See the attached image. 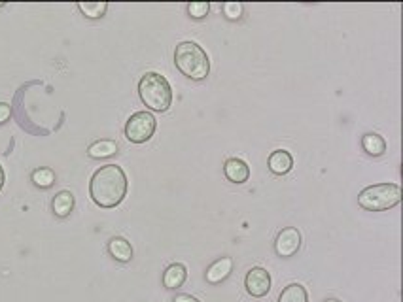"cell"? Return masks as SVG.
<instances>
[{
	"instance_id": "cell-17",
	"label": "cell",
	"mask_w": 403,
	"mask_h": 302,
	"mask_svg": "<svg viewBox=\"0 0 403 302\" xmlns=\"http://www.w3.org/2000/svg\"><path fill=\"white\" fill-rule=\"evenodd\" d=\"M78 10L87 19H100L108 10V2H78Z\"/></svg>"
},
{
	"instance_id": "cell-24",
	"label": "cell",
	"mask_w": 403,
	"mask_h": 302,
	"mask_svg": "<svg viewBox=\"0 0 403 302\" xmlns=\"http://www.w3.org/2000/svg\"><path fill=\"white\" fill-rule=\"evenodd\" d=\"M326 302H341V301H337V299H327Z\"/></svg>"
},
{
	"instance_id": "cell-8",
	"label": "cell",
	"mask_w": 403,
	"mask_h": 302,
	"mask_svg": "<svg viewBox=\"0 0 403 302\" xmlns=\"http://www.w3.org/2000/svg\"><path fill=\"white\" fill-rule=\"evenodd\" d=\"M224 174L231 183L241 185V183H246L250 178V166L246 165L243 159H228L226 165H224Z\"/></svg>"
},
{
	"instance_id": "cell-20",
	"label": "cell",
	"mask_w": 403,
	"mask_h": 302,
	"mask_svg": "<svg viewBox=\"0 0 403 302\" xmlns=\"http://www.w3.org/2000/svg\"><path fill=\"white\" fill-rule=\"evenodd\" d=\"M221 10H224V15L228 17L229 21H239L243 17L244 6L241 2H224Z\"/></svg>"
},
{
	"instance_id": "cell-13",
	"label": "cell",
	"mask_w": 403,
	"mask_h": 302,
	"mask_svg": "<svg viewBox=\"0 0 403 302\" xmlns=\"http://www.w3.org/2000/svg\"><path fill=\"white\" fill-rule=\"evenodd\" d=\"M52 210L57 218H69L70 211L74 210V195L70 191H59L52 200Z\"/></svg>"
},
{
	"instance_id": "cell-22",
	"label": "cell",
	"mask_w": 403,
	"mask_h": 302,
	"mask_svg": "<svg viewBox=\"0 0 403 302\" xmlns=\"http://www.w3.org/2000/svg\"><path fill=\"white\" fill-rule=\"evenodd\" d=\"M173 302H201V301L195 299V297H191V294L180 293V294H176L175 299H173Z\"/></svg>"
},
{
	"instance_id": "cell-21",
	"label": "cell",
	"mask_w": 403,
	"mask_h": 302,
	"mask_svg": "<svg viewBox=\"0 0 403 302\" xmlns=\"http://www.w3.org/2000/svg\"><path fill=\"white\" fill-rule=\"evenodd\" d=\"M10 113H12V108L6 102H0V125L6 123L10 119Z\"/></svg>"
},
{
	"instance_id": "cell-16",
	"label": "cell",
	"mask_w": 403,
	"mask_h": 302,
	"mask_svg": "<svg viewBox=\"0 0 403 302\" xmlns=\"http://www.w3.org/2000/svg\"><path fill=\"white\" fill-rule=\"evenodd\" d=\"M279 302H309V293L301 283H290L282 289Z\"/></svg>"
},
{
	"instance_id": "cell-7",
	"label": "cell",
	"mask_w": 403,
	"mask_h": 302,
	"mask_svg": "<svg viewBox=\"0 0 403 302\" xmlns=\"http://www.w3.org/2000/svg\"><path fill=\"white\" fill-rule=\"evenodd\" d=\"M299 248H301V233L297 231L296 226L282 229L276 236V240H274V251L282 259L294 257L299 251Z\"/></svg>"
},
{
	"instance_id": "cell-11",
	"label": "cell",
	"mask_w": 403,
	"mask_h": 302,
	"mask_svg": "<svg viewBox=\"0 0 403 302\" xmlns=\"http://www.w3.org/2000/svg\"><path fill=\"white\" fill-rule=\"evenodd\" d=\"M108 253L114 257L116 261H120V263H129L133 255H135L133 253V246L122 236H114L112 240L108 242Z\"/></svg>"
},
{
	"instance_id": "cell-23",
	"label": "cell",
	"mask_w": 403,
	"mask_h": 302,
	"mask_svg": "<svg viewBox=\"0 0 403 302\" xmlns=\"http://www.w3.org/2000/svg\"><path fill=\"white\" fill-rule=\"evenodd\" d=\"M4 181H6V176H4V168L0 166V191L4 187Z\"/></svg>"
},
{
	"instance_id": "cell-19",
	"label": "cell",
	"mask_w": 403,
	"mask_h": 302,
	"mask_svg": "<svg viewBox=\"0 0 403 302\" xmlns=\"http://www.w3.org/2000/svg\"><path fill=\"white\" fill-rule=\"evenodd\" d=\"M210 12V4L208 2H190L188 4V14H190L191 19H195V21H201V19H205L206 15Z\"/></svg>"
},
{
	"instance_id": "cell-2",
	"label": "cell",
	"mask_w": 403,
	"mask_h": 302,
	"mask_svg": "<svg viewBox=\"0 0 403 302\" xmlns=\"http://www.w3.org/2000/svg\"><path fill=\"white\" fill-rule=\"evenodd\" d=\"M138 97L142 104L152 112H167L173 104V89L165 76L157 72H146L138 82Z\"/></svg>"
},
{
	"instance_id": "cell-5",
	"label": "cell",
	"mask_w": 403,
	"mask_h": 302,
	"mask_svg": "<svg viewBox=\"0 0 403 302\" xmlns=\"http://www.w3.org/2000/svg\"><path fill=\"white\" fill-rule=\"evenodd\" d=\"M157 121L150 112H137L125 123V138L133 143H144L155 132Z\"/></svg>"
},
{
	"instance_id": "cell-18",
	"label": "cell",
	"mask_w": 403,
	"mask_h": 302,
	"mask_svg": "<svg viewBox=\"0 0 403 302\" xmlns=\"http://www.w3.org/2000/svg\"><path fill=\"white\" fill-rule=\"evenodd\" d=\"M31 178L32 183L40 189H50L55 183V172L52 168H36Z\"/></svg>"
},
{
	"instance_id": "cell-9",
	"label": "cell",
	"mask_w": 403,
	"mask_h": 302,
	"mask_svg": "<svg viewBox=\"0 0 403 302\" xmlns=\"http://www.w3.org/2000/svg\"><path fill=\"white\" fill-rule=\"evenodd\" d=\"M231 272H233V259H231V257H221V259L214 261V263L206 268L205 278L208 283L218 286L224 279L229 278Z\"/></svg>"
},
{
	"instance_id": "cell-6",
	"label": "cell",
	"mask_w": 403,
	"mask_h": 302,
	"mask_svg": "<svg viewBox=\"0 0 403 302\" xmlns=\"http://www.w3.org/2000/svg\"><path fill=\"white\" fill-rule=\"evenodd\" d=\"M244 287H246L248 294L254 297V299L265 297L271 291V276H269V272L265 268H261V266H252L248 274H246V278H244Z\"/></svg>"
},
{
	"instance_id": "cell-14",
	"label": "cell",
	"mask_w": 403,
	"mask_h": 302,
	"mask_svg": "<svg viewBox=\"0 0 403 302\" xmlns=\"http://www.w3.org/2000/svg\"><path fill=\"white\" fill-rule=\"evenodd\" d=\"M362 148L367 155H371V157H380V155H384V151H386V140L382 138L377 132H367L362 138Z\"/></svg>"
},
{
	"instance_id": "cell-3",
	"label": "cell",
	"mask_w": 403,
	"mask_h": 302,
	"mask_svg": "<svg viewBox=\"0 0 403 302\" xmlns=\"http://www.w3.org/2000/svg\"><path fill=\"white\" fill-rule=\"evenodd\" d=\"M175 65L186 78L203 82L210 72V60L206 51L195 42H180L175 49Z\"/></svg>"
},
{
	"instance_id": "cell-10",
	"label": "cell",
	"mask_w": 403,
	"mask_h": 302,
	"mask_svg": "<svg viewBox=\"0 0 403 302\" xmlns=\"http://www.w3.org/2000/svg\"><path fill=\"white\" fill-rule=\"evenodd\" d=\"M267 166L274 176H286L294 168V157H292L290 151L276 150L267 159Z\"/></svg>"
},
{
	"instance_id": "cell-12",
	"label": "cell",
	"mask_w": 403,
	"mask_h": 302,
	"mask_svg": "<svg viewBox=\"0 0 403 302\" xmlns=\"http://www.w3.org/2000/svg\"><path fill=\"white\" fill-rule=\"evenodd\" d=\"M188 279V270L186 266L180 263H175L168 266L165 274H163V286L165 289H178L184 286V281Z\"/></svg>"
},
{
	"instance_id": "cell-15",
	"label": "cell",
	"mask_w": 403,
	"mask_h": 302,
	"mask_svg": "<svg viewBox=\"0 0 403 302\" xmlns=\"http://www.w3.org/2000/svg\"><path fill=\"white\" fill-rule=\"evenodd\" d=\"M118 153V143L114 140H97L87 148V155L91 159H108Z\"/></svg>"
},
{
	"instance_id": "cell-1",
	"label": "cell",
	"mask_w": 403,
	"mask_h": 302,
	"mask_svg": "<svg viewBox=\"0 0 403 302\" xmlns=\"http://www.w3.org/2000/svg\"><path fill=\"white\" fill-rule=\"evenodd\" d=\"M127 176L122 166L105 165L91 176L89 181V195L91 200L100 208H116L123 202L127 195Z\"/></svg>"
},
{
	"instance_id": "cell-4",
	"label": "cell",
	"mask_w": 403,
	"mask_h": 302,
	"mask_svg": "<svg viewBox=\"0 0 403 302\" xmlns=\"http://www.w3.org/2000/svg\"><path fill=\"white\" fill-rule=\"evenodd\" d=\"M402 200V187L397 183H377L365 187L358 195V204L367 211H386Z\"/></svg>"
}]
</instances>
